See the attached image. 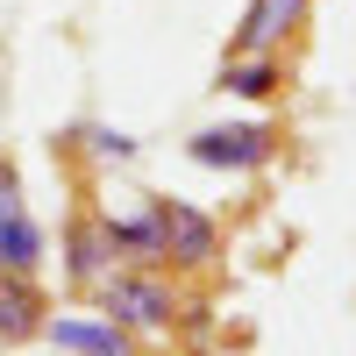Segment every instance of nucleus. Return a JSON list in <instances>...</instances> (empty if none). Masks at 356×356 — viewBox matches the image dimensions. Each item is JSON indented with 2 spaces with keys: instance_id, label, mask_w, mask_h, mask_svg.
I'll return each mask as SVG.
<instances>
[{
  "instance_id": "obj_2",
  "label": "nucleus",
  "mask_w": 356,
  "mask_h": 356,
  "mask_svg": "<svg viewBox=\"0 0 356 356\" xmlns=\"http://www.w3.org/2000/svg\"><path fill=\"white\" fill-rule=\"evenodd\" d=\"M100 307H107V321H114V328H129V335H164L171 328V292L157 285V278H143V271H107L100 285Z\"/></svg>"
},
{
  "instance_id": "obj_10",
  "label": "nucleus",
  "mask_w": 356,
  "mask_h": 356,
  "mask_svg": "<svg viewBox=\"0 0 356 356\" xmlns=\"http://www.w3.org/2000/svg\"><path fill=\"white\" fill-rule=\"evenodd\" d=\"M100 228H107L114 257H136V264H164V228H157V214H150V207H143V214H107Z\"/></svg>"
},
{
  "instance_id": "obj_11",
  "label": "nucleus",
  "mask_w": 356,
  "mask_h": 356,
  "mask_svg": "<svg viewBox=\"0 0 356 356\" xmlns=\"http://www.w3.org/2000/svg\"><path fill=\"white\" fill-rule=\"evenodd\" d=\"M79 136H86V150H100V157H136V136H122V129H100L93 122V129H79Z\"/></svg>"
},
{
  "instance_id": "obj_9",
  "label": "nucleus",
  "mask_w": 356,
  "mask_h": 356,
  "mask_svg": "<svg viewBox=\"0 0 356 356\" xmlns=\"http://www.w3.org/2000/svg\"><path fill=\"white\" fill-rule=\"evenodd\" d=\"M214 86H221V93H243V100H271L278 86H285V65H278L271 50H250V57H228Z\"/></svg>"
},
{
  "instance_id": "obj_8",
  "label": "nucleus",
  "mask_w": 356,
  "mask_h": 356,
  "mask_svg": "<svg viewBox=\"0 0 356 356\" xmlns=\"http://www.w3.org/2000/svg\"><path fill=\"white\" fill-rule=\"evenodd\" d=\"M43 335L65 349V356H129V328H114V321H79V314H65V321H43Z\"/></svg>"
},
{
  "instance_id": "obj_3",
  "label": "nucleus",
  "mask_w": 356,
  "mask_h": 356,
  "mask_svg": "<svg viewBox=\"0 0 356 356\" xmlns=\"http://www.w3.org/2000/svg\"><path fill=\"white\" fill-rule=\"evenodd\" d=\"M43 264V221L29 214L15 171H0V271H36Z\"/></svg>"
},
{
  "instance_id": "obj_6",
  "label": "nucleus",
  "mask_w": 356,
  "mask_h": 356,
  "mask_svg": "<svg viewBox=\"0 0 356 356\" xmlns=\"http://www.w3.org/2000/svg\"><path fill=\"white\" fill-rule=\"evenodd\" d=\"M307 8L314 0H250V15H243V29H235V43H228V57H250V50H271L292 22H307Z\"/></svg>"
},
{
  "instance_id": "obj_5",
  "label": "nucleus",
  "mask_w": 356,
  "mask_h": 356,
  "mask_svg": "<svg viewBox=\"0 0 356 356\" xmlns=\"http://www.w3.org/2000/svg\"><path fill=\"white\" fill-rule=\"evenodd\" d=\"M43 321H50V300H43L36 271H0V342L43 335Z\"/></svg>"
},
{
  "instance_id": "obj_1",
  "label": "nucleus",
  "mask_w": 356,
  "mask_h": 356,
  "mask_svg": "<svg viewBox=\"0 0 356 356\" xmlns=\"http://www.w3.org/2000/svg\"><path fill=\"white\" fill-rule=\"evenodd\" d=\"M186 157L207 171H264L278 157V129L271 122H221V129L186 136Z\"/></svg>"
},
{
  "instance_id": "obj_7",
  "label": "nucleus",
  "mask_w": 356,
  "mask_h": 356,
  "mask_svg": "<svg viewBox=\"0 0 356 356\" xmlns=\"http://www.w3.org/2000/svg\"><path fill=\"white\" fill-rule=\"evenodd\" d=\"M65 271H72V285H86V292L114 271V243H107L100 221H72V228H65Z\"/></svg>"
},
{
  "instance_id": "obj_4",
  "label": "nucleus",
  "mask_w": 356,
  "mask_h": 356,
  "mask_svg": "<svg viewBox=\"0 0 356 356\" xmlns=\"http://www.w3.org/2000/svg\"><path fill=\"white\" fill-rule=\"evenodd\" d=\"M150 214H157V228H164V257L207 264V257L221 250V235H214V221H207L200 207H186V200H150Z\"/></svg>"
}]
</instances>
